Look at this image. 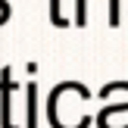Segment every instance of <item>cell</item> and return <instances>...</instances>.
Masks as SVG:
<instances>
[{"label":"cell","instance_id":"1","mask_svg":"<svg viewBox=\"0 0 128 128\" xmlns=\"http://www.w3.org/2000/svg\"><path fill=\"white\" fill-rule=\"evenodd\" d=\"M16 94H19V81H12V69L3 66L0 72V128H19L16 119Z\"/></svg>","mask_w":128,"mask_h":128},{"label":"cell","instance_id":"2","mask_svg":"<svg viewBox=\"0 0 128 128\" xmlns=\"http://www.w3.org/2000/svg\"><path fill=\"white\" fill-rule=\"evenodd\" d=\"M25 128H38V84L25 88Z\"/></svg>","mask_w":128,"mask_h":128},{"label":"cell","instance_id":"3","mask_svg":"<svg viewBox=\"0 0 128 128\" xmlns=\"http://www.w3.org/2000/svg\"><path fill=\"white\" fill-rule=\"evenodd\" d=\"M50 19L56 25H69V16H62V0H50Z\"/></svg>","mask_w":128,"mask_h":128},{"label":"cell","instance_id":"4","mask_svg":"<svg viewBox=\"0 0 128 128\" xmlns=\"http://www.w3.org/2000/svg\"><path fill=\"white\" fill-rule=\"evenodd\" d=\"M88 22V0H75V25Z\"/></svg>","mask_w":128,"mask_h":128}]
</instances>
